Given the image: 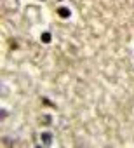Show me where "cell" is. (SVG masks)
Wrapping results in <instances>:
<instances>
[{"mask_svg":"<svg viewBox=\"0 0 134 148\" xmlns=\"http://www.w3.org/2000/svg\"><path fill=\"white\" fill-rule=\"evenodd\" d=\"M57 16L66 19V18H70V16H72V11H70L68 7H57Z\"/></svg>","mask_w":134,"mask_h":148,"instance_id":"6da1fadb","label":"cell"},{"mask_svg":"<svg viewBox=\"0 0 134 148\" xmlns=\"http://www.w3.org/2000/svg\"><path fill=\"white\" fill-rule=\"evenodd\" d=\"M40 138H42V145H51V143H52V136H51V132H42Z\"/></svg>","mask_w":134,"mask_h":148,"instance_id":"7a4b0ae2","label":"cell"},{"mask_svg":"<svg viewBox=\"0 0 134 148\" xmlns=\"http://www.w3.org/2000/svg\"><path fill=\"white\" fill-rule=\"evenodd\" d=\"M51 40H52V35H51L49 32H44V33H42V42H44V44H49Z\"/></svg>","mask_w":134,"mask_h":148,"instance_id":"3957f363","label":"cell"},{"mask_svg":"<svg viewBox=\"0 0 134 148\" xmlns=\"http://www.w3.org/2000/svg\"><path fill=\"white\" fill-rule=\"evenodd\" d=\"M42 122H44V124H51V117H44Z\"/></svg>","mask_w":134,"mask_h":148,"instance_id":"277c9868","label":"cell"}]
</instances>
